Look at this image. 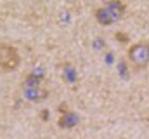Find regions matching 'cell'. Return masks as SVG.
Here are the masks:
<instances>
[{"label":"cell","instance_id":"cell-6","mask_svg":"<svg viewBox=\"0 0 149 139\" xmlns=\"http://www.w3.org/2000/svg\"><path fill=\"white\" fill-rule=\"evenodd\" d=\"M42 80H43V73L42 71H31L24 77L23 80V89H37L42 87Z\"/></svg>","mask_w":149,"mask_h":139},{"label":"cell","instance_id":"cell-4","mask_svg":"<svg viewBox=\"0 0 149 139\" xmlns=\"http://www.w3.org/2000/svg\"><path fill=\"white\" fill-rule=\"evenodd\" d=\"M23 98L30 103H42L49 98V89L37 87V89H23Z\"/></svg>","mask_w":149,"mask_h":139},{"label":"cell","instance_id":"cell-1","mask_svg":"<svg viewBox=\"0 0 149 139\" xmlns=\"http://www.w3.org/2000/svg\"><path fill=\"white\" fill-rule=\"evenodd\" d=\"M125 12H127V4L123 0H108L104 5L94 11V18L99 25L109 26V25L118 23L120 19H123Z\"/></svg>","mask_w":149,"mask_h":139},{"label":"cell","instance_id":"cell-3","mask_svg":"<svg viewBox=\"0 0 149 139\" xmlns=\"http://www.w3.org/2000/svg\"><path fill=\"white\" fill-rule=\"evenodd\" d=\"M21 65L19 51L10 44H0V70L2 71H16Z\"/></svg>","mask_w":149,"mask_h":139},{"label":"cell","instance_id":"cell-2","mask_svg":"<svg viewBox=\"0 0 149 139\" xmlns=\"http://www.w3.org/2000/svg\"><path fill=\"white\" fill-rule=\"evenodd\" d=\"M127 63L128 66L135 71L146 70L149 66V42L148 40H139L132 44L127 51Z\"/></svg>","mask_w":149,"mask_h":139},{"label":"cell","instance_id":"cell-7","mask_svg":"<svg viewBox=\"0 0 149 139\" xmlns=\"http://www.w3.org/2000/svg\"><path fill=\"white\" fill-rule=\"evenodd\" d=\"M61 77L68 84H76L78 82V71H76V68H74L71 63L61 65Z\"/></svg>","mask_w":149,"mask_h":139},{"label":"cell","instance_id":"cell-5","mask_svg":"<svg viewBox=\"0 0 149 139\" xmlns=\"http://www.w3.org/2000/svg\"><path fill=\"white\" fill-rule=\"evenodd\" d=\"M78 122H80L78 115L74 111H71V110H68V111H63V115H61L57 124H59L61 129H73L74 125H78Z\"/></svg>","mask_w":149,"mask_h":139},{"label":"cell","instance_id":"cell-8","mask_svg":"<svg viewBox=\"0 0 149 139\" xmlns=\"http://www.w3.org/2000/svg\"><path fill=\"white\" fill-rule=\"evenodd\" d=\"M106 47V42H104V38H95L94 40V49H104Z\"/></svg>","mask_w":149,"mask_h":139}]
</instances>
